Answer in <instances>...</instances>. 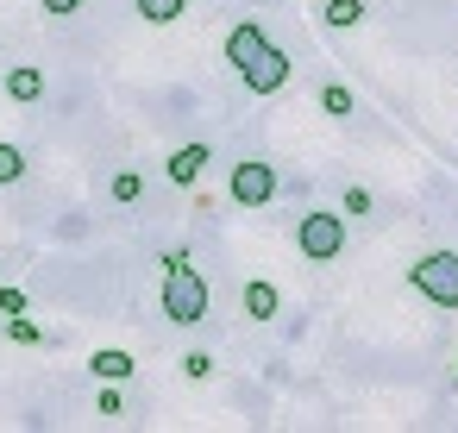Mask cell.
Masks as SVG:
<instances>
[{
	"label": "cell",
	"instance_id": "6da1fadb",
	"mask_svg": "<svg viewBox=\"0 0 458 433\" xmlns=\"http://www.w3.org/2000/svg\"><path fill=\"white\" fill-rule=\"evenodd\" d=\"M295 251H301L308 264H333V258L345 251V208H339V214H327V208L301 214V220H295Z\"/></svg>",
	"mask_w": 458,
	"mask_h": 433
},
{
	"label": "cell",
	"instance_id": "7a4b0ae2",
	"mask_svg": "<svg viewBox=\"0 0 458 433\" xmlns=\"http://www.w3.org/2000/svg\"><path fill=\"white\" fill-rule=\"evenodd\" d=\"M164 314H170L176 327H195V320L208 314V283L195 276V264L164 270Z\"/></svg>",
	"mask_w": 458,
	"mask_h": 433
},
{
	"label": "cell",
	"instance_id": "3957f363",
	"mask_svg": "<svg viewBox=\"0 0 458 433\" xmlns=\"http://www.w3.org/2000/svg\"><path fill=\"white\" fill-rule=\"evenodd\" d=\"M408 283H414L433 308H458V251H427V258L408 270Z\"/></svg>",
	"mask_w": 458,
	"mask_h": 433
},
{
	"label": "cell",
	"instance_id": "277c9868",
	"mask_svg": "<svg viewBox=\"0 0 458 433\" xmlns=\"http://www.w3.org/2000/svg\"><path fill=\"white\" fill-rule=\"evenodd\" d=\"M239 76H245V89H251V95H276V89L289 82V57H283L276 45H264V51H258V64H245Z\"/></svg>",
	"mask_w": 458,
	"mask_h": 433
},
{
	"label": "cell",
	"instance_id": "5b68a950",
	"mask_svg": "<svg viewBox=\"0 0 458 433\" xmlns=\"http://www.w3.org/2000/svg\"><path fill=\"white\" fill-rule=\"evenodd\" d=\"M270 195H276V170L270 164H239L233 170V201L239 208H264Z\"/></svg>",
	"mask_w": 458,
	"mask_h": 433
},
{
	"label": "cell",
	"instance_id": "8992f818",
	"mask_svg": "<svg viewBox=\"0 0 458 433\" xmlns=\"http://www.w3.org/2000/svg\"><path fill=\"white\" fill-rule=\"evenodd\" d=\"M270 38H264V26L258 20H239L233 32H226V64L233 70H245V64H258V51H264Z\"/></svg>",
	"mask_w": 458,
	"mask_h": 433
},
{
	"label": "cell",
	"instance_id": "52a82bcc",
	"mask_svg": "<svg viewBox=\"0 0 458 433\" xmlns=\"http://www.w3.org/2000/svg\"><path fill=\"white\" fill-rule=\"evenodd\" d=\"M7 101H20V107L45 101V70H38V64H13V70H7Z\"/></svg>",
	"mask_w": 458,
	"mask_h": 433
},
{
	"label": "cell",
	"instance_id": "ba28073f",
	"mask_svg": "<svg viewBox=\"0 0 458 433\" xmlns=\"http://www.w3.org/2000/svg\"><path fill=\"white\" fill-rule=\"evenodd\" d=\"M164 170H170V183H176V189H189V183H201V170H208V145H176Z\"/></svg>",
	"mask_w": 458,
	"mask_h": 433
},
{
	"label": "cell",
	"instance_id": "9c48e42d",
	"mask_svg": "<svg viewBox=\"0 0 458 433\" xmlns=\"http://www.w3.org/2000/svg\"><path fill=\"white\" fill-rule=\"evenodd\" d=\"M89 370H95L101 383H126V377L139 370V358H132V352H120V345H101V352L89 358Z\"/></svg>",
	"mask_w": 458,
	"mask_h": 433
},
{
	"label": "cell",
	"instance_id": "30bf717a",
	"mask_svg": "<svg viewBox=\"0 0 458 433\" xmlns=\"http://www.w3.org/2000/svg\"><path fill=\"white\" fill-rule=\"evenodd\" d=\"M245 314H251V320H276V314H283L276 283H264V276H258V283H245Z\"/></svg>",
	"mask_w": 458,
	"mask_h": 433
},
{
	"label": "cell",
	"instance_id": "8fae6325",
	"mask_svg": "<svg viewBox=\"0 0 458 433\" xmlns=\"http://www.w3.org/2000/svg\"><path fill=\"white\" fill-rule=\"evenodd\" d=\"M320 20H327L333 32H352V26L364 20V0H320Z\"/></svg>",
	"mask_w": 458,
	"mask_h": 433
},
{
	"label": "cell",
	"instance_id": "7c38bea8",
	"mask_svg": "<svg viewBox=\"0 0 458 433\" xmlns=\"http://www.w3.org/2000/svg\"><path fill=\"white\" fill-rule=\"evenodd\" d=\"M139 13H145L151 26H170V20H182V13H189V0H139Z\"/></svg>",
	"mask_w": 458,
	"mask_h": 433
},
{
	"label": "cell",
	"instance_id": "4fadbf2b",
	"mask_svg": "<svg viewBox=\"0 0 458 433\" xmlns=\"http://www.w3.org/2000/svg\"><path fill=\"white\" fill-rule=\"evenodd\" d=\"M352 107H358V101H352V89H345V82H327V89H320V114H333V120H345Z\"/></svg>",
	"mask_w": 458,
	"mask_h": 433
},
{
	"label": "cell",
	"instance_id": "5bb4252c",
	"mask_svg": "<svg viewBox=\"0 0 458 433\" xmlns=\"http://www.w3.org/2000/svg\"><path fill=\"white\" fill-rule=\"evenodd\" d=\"M7 339H13V345H45V327L26 320V314H7Z\"/></svg>",
	"mask_w": 458,
	"mask_h": 433
},
{
	"label": "cell",
	"instance_id": "9a60e30c",
	"mask_svg": "<svg viewBox=\"0 0 458 433\" xmlns=\"http://www.w3.org/2000/svg\"><path fill=\"white\" fill-rule=\"evenodd\" d=\"M107 195H114V201H120V208H126V201H139V195H145V176H139V170H120V176H114V189H107Z\"/></svg>",
	"mask_w": 458,
	"mask_h": 433
},
{
	"label": "cell",
	"instance_id": "2e32d148",
	"mask_svg": "<svg viewBox=\"0 0 458 433\" xmlns=\"http://www.w3.org/2000/svg\"><path fill=\"white\" fill-rule=\"evenodd\" d=\"M26 176V151L20 145H0V183H20Z\"/></svg>",
	"mask_w": 458,
	"mask_h": 433
},
{
	"label": "cell",
	"instance_id": "e0dca14e",
	"mask_svg": "<svg viewBox=\"0 0 458 433\" xmlns=\"http://www.w3.org/2000/svg\"><path fill=\"white\" fill-rule=\"evenodd\" d=\"M182 377H195V383L214 377V358H208V352H189V358H182Z\"/></svg>",
	"mask_w": 458,
	"mask_h": 433
},
{
	"label": "cell",
	"instance_id": "ac0fdd59",
	"mask_svg": "<svg viewBox=\"0 0 458 433\" xmlns=\"http://www.w3.org/2000/svg\"><path fill=\"white\" fill-rule=\"evenodd\" d=\"M95 408H101V414H120V408H126V395H120V383H107V389L95 395Z\"/></svg>",
	"mask_w": 458,
	"mask_h": 433
},
{
	"label": "cell",
	"instance_id": "d6986e66",
	"mask_svg": "<svg viewBox=\"0 0 458 433\" xmlns=\"http://www.w3.org/2000/svg\"><path fill=\"white\" fill-rule=\"evenodd\" d=\"M345 214H370V189L352 183V189H345Z\"/></svg>",
	"mask_w": 458,
	"mask_h": 433
},
{
	"label": "cell",
	"instance_id": "ffe728a7",
	"mask_svg": "<svg viewBox=\"0 0 458 433\" xmlns=\"http://www.w3.org/2000/svg\"><path fill=\"white\" fill-rule=\"evenodd\" d=\"M0 314H26V289H0Z\"/></svg>",
	"mask_w": 458,
	"mask_h": 433
},
{
	"label": "cell",
	"instance_id": "44dd1931",
	"mask_svg": "<svg viewBox=\"0 0 458 433\" xmlns=\"http://www.w3.org/2000/svg\"><path fill=\"white\" fill-rule=\"evenodd\" d=\"M45 13H57V20H70V13H82V0H45Z\"/></svg>",
	"mask_w": 458,
	"mask_h": 433
}]
</instances>
